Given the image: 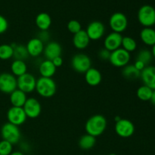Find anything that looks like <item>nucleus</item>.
I'll return each instance as SVG.
<instances>
[{
  "instance_id": "nucleus-9",
  "label": "nucleus",
  "mask_w": 155,
  "mask_h": 155,
  "mask_svg": "<svg viewBox=\"0 0 155 155\" xmlns=\"http://www.w3.org/2000/svg\"><path fill=\"white\" fill-rule=\"evenodd\" d=\"M114 130L118 136L127 139V138L131 137L134 134L135 126L130 120L121 118L119 121L115 124Z\"/></svg>"
},
{
  "instance_id": "nucleus-18",
  "label": "nucleus",
  "mask_w": 155,
  "mask_h": 155,
  "mask_svg": "<svg viewBox=\"0 0 155 155\" xmlns=\"http://www.w3.org/2000/svg\"><path fill=\"white\" fill-rule=\"evenodd\" d=\"M90 41L86 30H80L73 36V45L79 50L86 49L89 46Z\"/></svg>"
},
{
  "instance_id": "nucleus-36",
  "label": "nucleus",
  "mask_w": 155,
  "mask_h": 155,
  "mask_svg": "<svg viewBox=\"0 0 155 155\" xmlns=\"http://www.w3.org/2000/svg\"><path fill=\"white\" fill-rule=\"evenodd\" d=\"M110 55V51L105 49V48H103V49L100 50L99 52H98V58L102 61H109Z\"/></svg>"
},
{
  "instance_id": "nucleus-24",
  "label": "nucleus",
  "mask_w": 155,
  "mask_h": 155,
  "mask_svg": "<svg viewBox=\"0 0 155 155\" xmlns=\"http://www.w3.org/2000/svg\"><path fill=\"white\" fill-rule=\"evenodd\" d=\"M11 71L15 77H21L27 73V64L24 61L14 60L11 64Z\"/></svg>"
},
{
  "instance_id": "nucleus-40",
  "label": "nucleus",
  "mask_w": 155,
  "mask_h": 155,
  "mask_svg": "<svg viewBox=\"0 0 155 155\" xmlns=\"http://www.w3.org/2000/svg\"><path fill=\"white\" fill-rule=\"evenodd\" d=\"M10 155H24V154L22 152V151H12Z\"/></svg>"
},
{
  "instance_id": "nucleus-37",
  "label": "nucleus",
  "mask_w": 155,
  "mask_h": 155,
  "mask_svg": "<svg viewBox=\"0 0 155 155\" xmlns=\"http://www.w3.org/2000/svg\"><path fill=\"white\" fill-rule=\"evenodd\" d=\"M51 61H52L53 64L55 66L56 68H60V67H61L62 65H63V58H62L61 56H58V57H56L55 58L53 59Z\"/></svg>"
},
{
  "instance_id": "nucleus-29",
  "label": "nucleus",
  "mask_w": 155,
  "mask_h": 155,
  "mask_svg": "<svg viewBox=\"0 0 155 155\" xmlns=\"http://www.w3.org/2000/svg\"><path fill=\"white\" fill-rule=\"evenodd\" d=\"M121 47L128 52H133L137 48V42L130 36H123Z\"/></svg>"
},
{
  "instance_id": "nucleus-2",
  "label": "nucleus",
  "mask_w": 155,
  "mask_h": 155,
  "mask_svg": "<svg viewBox=\"0 0 155 155\" xmlns=\"http://www.w3.org/2000/svg\"><path fill=\"white\" fill-rule=\"evenodd\" d=\"M35 90L42 98H49L55 95L57 85L52 78L40 77L38 80H36Z\"/></svg>"
},
{
  "instance_id": "nucleus-38",
  "label": "nucleus",
  "mask_w": 155,
  "mask_h": 155,
  "mask_svg": "<svg viewBox=\"0 0 155 155\" xmlns=\"http://www.w3.org/2000/svg\"><path fill=\"white\" fill-rule=\"evenodd\" d=\"M133 65H134L135 68H136V69L138 70V71H140V72L142 71H143L144 68L146 67V65H145V64L143 63V62L141 61H139V60H136V61H135L134 64H133Z\"/></svg>"
},
{
  "instance_id": "nucleus-28",
  "label": "nucleus",
  "mask_w": 155,
  "mask_h": 155,
  "mask_svg": "<svg viewBox=\"0 0 155 155\" xmlns=\"http://www.w3.org/2000/svg\"><path fill=\"white\" fill-rule=\"evenodd\" d=\"M152 93V89L148 87V86H145V85L141 86L140 87L138 88L137 91H136V95H137L138 98L143 101H150Z\"/></svg>"
},
{
  "instance_id": "nucleus-10",
  "label": "nucleus",
  "mask_w": 155,
  "mask_h": 155,
  "mask_svg": "<svg viewBox=\"0 0 155 155\" xmlns=\"http://www.w3.org/2000/svg\"><path fill=\"white\" fill-rule=\"evenodd\" d=\"M17 89L16 77L12 73L5 72L0 74V92L10 95Z\"/></svg>"
},
{
  "instance_id": "nucleus-31",
  "label": "nucleus",
  "mask_w": 155,
  "mask_h": 155,
  "mask_svg": "<svg viewBox=\"0 0 155 155\" xmlns=\"http://www.w3.org/2000/svg\"><path fill=\"white\" fill-rule=\"evenodd\" d=\"M153 58L151 51L148 49H142L139 52L137 55V59L136 60L141 61L143 62L146 66H148V64L151 61Z\"/></svg>"
},
{
  "instance_id": "nucleus-16",
  "label": "nucleus",
  "mask_w": 155,
  "mask_h": 155,
  "mask_svg": "<svg viewBox=\"0 0 155 155\" xmlns=\"http://www.w3.org/2000/svg\"><path fill=\"white\" fill-rule=\"evenodd\" d=\"M62 53V47L58 42H48L44 47L43 54L45 58L47 60L52 61L56 57L61 56Z\"/></svg>"
},
{
  "instance_id": "nucleus-11",
  "label": "nucleus",
  "mask_w": 155,
  "mask_h": 155,
  "mask_svg": "<svg viewBox=\"0 0 155 155\" xmlns=\"http://www.w3.org/2000/svg\"><path fill=\"white\" fill-rule=\"evenodd\" d=\"M27 119V117L23 107L12 106L7 112L8 122L15 126H18V127L24 124Z\"/></svg>"
},
{
  "instance_id": "nucleus-15",
  "label": "nucleus",
  "mask_w": 155,
  "mask_h": 155,
  "mask_svg": "<svg viewBox=\"0 0 155 155\" xmlns=\"http://www.w3.org/2000/svg\"><path fill=\"white\" fill-rule=\"evenodd\" d=\"M44 47H45V45L43 42L37 37L32 38L28 41L26 45L29 55L33 58L39 57L41 54H42L44 51Z\"/></svg>"
},
{
  "instance_id": "nucleus-34",
  "label": "nucleus",
  "mask_w": 155,
  "mask_h": 155,
  "mask_svg": "<svg viewBox=\"0 0 155 155\" xmlns=\"http://www.w3.org/2000/svg\"><path fill=\"white\" fill-rule=\"evenodd\" d=\"M8 28V22L4 16L0 15V34L5 33Z\"/></svg>"
},
{
  "instance_id": "nucleus-17",
  "label": "nucleus",
  "mask_w": 155,
  "mask_h": 155,
  "mask_svg": "<svg viewBox=\"0 0 155 155\" xmlns=\"http://www.w3.org/2000/svg\"><path fill=\"white\" fill-rule=\"evenodd\" d=\"M141 79L144 85L155 90V66H146L141 71Z\"/></svg>"
},
{
  "instance_id": "nucleus-43",
  "label": "nucleus",
  "mask_w": 155,
  "mask_h": 155,
  "mask_svg": "<svg viewBox=\"0 0 155 155\" xmlns=\"http://www.w3.org/2000/svg\"><path fill=\"white\" fill-rule=\"evenodd\" d=\"M108 155H117L116 154H114V153H112V154H108Z\"/></svg>"
},
{
  "instance_id": "nucleus-25",
  "label": "nucleus",
  "mask_w": 155,
  "mask_h": 155,
  "mask_svg": "<svg viewBox=\"0 0 155 155\" xmlns=\"http://www.w3.org/2000/svg\"><path fill=\"white\" fill-rule=\"evenodd\" d=\"M11 45L14 50L13 58H15V60L25 61L30 56L27 48H26V45L17 43H12Z\"/></svg>"
},
{
  "instance_id": "nucleus-4",
  "label": "nucleus",
  "mask_w": 155,
  "mask_h": 155,
  "mask_svg": "<svg viewBox=\"0 0 155 155\" xmlns=\"http://www.w3.org/2000/svg\"><path fill=\"white\" fill-rule=\"evenodd\" d=\"M138 21L144 27H151L155 24V8L150 5H144L138 12Z\"/></svg>"
},
{
  "instance_id": "nucleus-3",
  "label": "nucleus",
  "mask_w": 155,
  "mask_h": 155,
  "mask_svg": "<svg viewBox=\"0 0 155 155\" xmlns=\"http://www.w3.org/2000/svg\"><path fill=\"white\" fill-rule=\"evenodd\" d=\"M1 136L2 140L10 142L12 145L18 143L21 137V133L19 127L10 123H5L1 128Z\"/></svg>"
},
{
  "instance_id": "nucleus-26",
  "label": "nucleus",
  "mask_w": 155,
  "mask_h": 155,
  "mask_svg": "<svg viewBox=\"0 0 155 155\" xmlns=\"http://www.w3.org/2000/svg\"><path fill=\"white\" fill-rule=\"evenodd\" d=\"M96 143V138L91 135H83L79 139V146L83 150H90L93 148Z\"/></svg>"
},
{
  "instance_id": "nucleus-20",
  "label": "nucleus",
  "mask_w": 155,
  "mask_h": 155,
  "mask_svg": "<svg viewBox=\"0 0 155 155\" xmlns=\"http://www.w3.org/2000/svg\"><path fill=\"white\" fill-rule=\"evenodd\" d=\"M56 70L57 68L53 64L52 61L47 59L41 62L39 66V72L42 77L51 78L55 74Z\"/></svg>"
},
{
  "instance_id": "nucleus-23",
  "label": "nucleus",
  "mask_w": 155,
  "mask_h": 155,
  "mask_svg": "<svg viewBox=\"0 0 155 155\" xmlns=\"http://www.w3.org/2000/svg\"><path fill=\"white\" fill-rule=\"evenodd\" d=\"M140 39L145 45L153 46L155 45V30L152 27H144L140 32Z\"/></svg>"
},
{
  "instance_id": "nucleus-5",
  "label": "nucleus",
  "mask_w": 155,
  "mask_h": 155,
  "mask_svg": "<svg viewBox=\"0 0 155 155\" xmlns=\"http://www.w3.org/2000/svg\"><path fill=\"white\" fill-rule=\"evenodd\" d=\"M91 58L86 54L79 53L75 54L71 59V67L76 72L79 74H85L90 68H92Z\"/></svg>"
},
{
  "instance_id": "nucleus-1",
  "label": "nucleus",
  "mask_w": 155,
  "mask_h": 155,
  "mask_svg": "<svg viewBox=\"0 0 155 155\" xmlns=\"http://www.w3.org/2000/svg\"><path fill=\"white\" fill-rule=\"evenodd\" d=\"M107 121L101 114H95L87 120L85 125L86 134L94 137H98L102 135L107 129Z\"/></svg>"
},
{
  "instance_id": "nucleus-39",
  "label": "nucleus",
  "mask_w": 155,
  "mask_h": 155,
  "mask_svg": "<svg viewBox=\"0 0 155 155\" xmlns=\"http://www.w3.org/2000/svg\"><path fill=\"white\" fill-rule=\"evenodd\" d=\"M151 102L154 105H155V90H153V93L152 95H151Z\"/></svg>"
},
{
  "instance_id": "nucleus-22",
  "label": "nucleus",
  "mask_w": 155,
  "mask_h": 155,
  "mask_svg": "<svg viewBox=\"0 0 155 155\" xmlns=\"http://www.w3.org/2000/svg\"><path fill=\"white\" fill-rule=\"evenodd\" d=\"M35 24L40 31L48 30L51 25V18L48 13L41 12L35 19Z\"/></svg>"
},
{
  "instance_id": "nucleus-19",
  "label": "nucleus",
  "mask_w": 155,
  "mask_h": 155,
  "mask_svg": "<svg viewBox=\"0 0 155 155\" xmlns=\"http://www.w3.org/2000/svg\"><path fill=\"white\" fill-rule=\"evenodd\" d=\"M85 80L90 86H97L102 81V75L100 71L94 68H90L85 73Z\"/></svg>"
},
{
  "instance_id": "nucleus-8",
  "label": "nucleus",
  "mask_w": 155,
  "mask_h": 155,
  "mask_svg": "<svg viewBox=\"0 0 155 155\" xmlns=\"http://www.w3.org/2000/svg\"><path fill=\"white\" fill-rule=\"evenodd\" d=\"M36 79L33 75L26 73L24 75L17 77V86L18 89L27 93H31L36 89Z\"/></svg>"
},
{
  "instance_id": "nucleus-6",
  "label": "nucleus",
  "mask_w": 155,
  "mask_h": 155,
  "mask_svg": "<svg viewBox=\"0 0 155 155\" xmlns=\"http://www.w3.org/2000/svg\"><path fill=\"white\" fill-rule=\"evenodd\" d=\"M109 26L112 32L122 33L128 27V19L122 12H115L110 16Z\"/></svg>"
},
{
  "instance_id": "nucleus-30",
  "label": "nucleus",
  "mask_w": 155,
  "mask_h": 155,
  "mask_svg": "<svg viewBox=\"0 0 155 155\" xmlns=\"http://www.w3.org/2000/svg\"><path fill=\"white\" fill-rule=\"evenodd\" d=\"M13 48L9 44H2L0 45V59L3 61L8 60L13 58Z\"/></svg>"
},
{
  "instance_id": "nucleus-32",
  "label": "nucleus",
  "mask_w": 155,
  "mask_h": 155,
  "mask_svg": "<svg viewBox=\"0 0 155 155\" xmlns=\"http://www.w3.org/2000/svg\"><path fill=\"white\" fill-rule=\"evenodd\" d=\"M13 151V145L5 140L0 142V155H10Z\"/></svg>"
},
{
  "instance_id": "nucleus-42",
  "label": "nucleus",
  "mask_w": 155,
  "mask_h": 155,
  "mask_svg": "<svg viewBox=\"0 0 155 155\" xmlns=\"http://www.w3.org/2000/svg\"><path fill=\"white\" fill-rule=\"evenodd\" d=\"M120 119H121V117H120V116H116V117H114V120L116 121V122H117V121H119Z\"/></svg>"
},
{
  "instance_id": "nucleus-13",
  "label": "nucleus",
  "mask_w": 155,
  "mask_h": 155,
  "mask_svg": "<svg viewBox=\"0 0 155 155\" xmlns=\"http://www.w3.org/2000/svg\"><path fill=\"white\" fill-rule=\"evenodd\" d=\"M24 112L27 118L36 119L42 112V106L40 102L35 98H29L26 101L25 104L23 106Z\"/></svg>"
},
{
  "instance_id": "nucleus-7",
  "label": "nucleus",
  "mask_w": 155,
  "mask_h": 155,
  "mask_svg": "<svg viewBox=\"0 0 155 155\" xmlns=\"http://www.w3.org/2000/svg\"><path fill=\"white\" fill-rule=\"evenodd\" d=\"M130 58V53L124 48H120L110 52L109 61L115 68H124L129 64Z\"/></svg>"
},
{
  "instance_id": "nucleus-12",
  "label": "nucleus",
  "mask_w": 155,
  "mask_h": 155,
  "mask_svg": "<svg viewBox=\"0 0 155 155\" xmlns=\"http://www.w3.org/2000/svg\"><path fill=\"white\" fill-rule=\"evenodd\" d=\"M86 32L90 40H99L105 33V27L101 21H94L89 23Z\"/></svg>"
},
{
  "instance_id": "nucleus-41",
  "label": "nucleus",
  "mask_w": 155,
  "mask_h": 155,
  "mask_svg": "<svg viewBox=\"0 0 155 155\" xmlns=\"http://www.w3.org/2000/svg\"><path fill=\"white\" fill-rule=\"evenodd\" d=\"M151 54H152V56L154 58H155V45L152 46V48H151Z\"/></svg>"
},
{
  "instance_id": "nucleus-33",
  "label": "nucleus",
  "mask_w": 155,
  "mask_h": 155,
  "mask_svg": "<svg viewBox=\"0 0 155 155\" xmlns=\"http://www.w3.org/2000/svg\"><path fill=\"white\" fill-rule=\"evenodd\" d=\"M68 30L70 33H73V34H76L78 32H80V30H82V26L81 24L77 20H71L68 23Z\"/></svg>"
},
{
  "instance_id": "nucleus-14",
  "label": "nucleus",
  "mask_w": 155,
  "mask_h": 155,
  "mask_svg": "<svg viewBox=\"0 0 155 155\" xmlns=\"http://www.w3.org/2000/svg\"><path fill=\"white\" fill-rule=\"evenodd\" d=\"M123 36L121 33L111 32L106 36L104 40V48L109 51H114L121 48Z\"/></svg>"
},
{
  "instance_id": "nucleus-35",
  "label": "nucleus",
  "mask_w": 155,
  "mask_h": 155,
  "mask_svg": "<svg viewBox=\"0 0 155 155\" xmlns=\"http://www.w3.org/2000/svg\"><path fill=\"white\" fill-rule=\"evenodd\" d=\"M41 41H42L43 43L47 42L48 43V40H49L50 35L49 33L48 32V30H43V31H40L38 34V37Z\"/></svg>"
},
{
  "instance_id": "nucleus-27",
  "label": "nucleus",
  "mask_w": 155,
  "mask_h": 155,
  "mask_svg": "<svg viewBox=\"0 0 155 155\" xmlns=\"http://www.w3.org/2000/svg\"><path fill=\"white\" fill-rule=\"evenodd\" d=\"M122 75L127 80H134L140 77L141 72L138 71L133 64H127L123 68Z\"/></svg>"
},
{
  "instance_id": "nucleus-21",
  "label": "nucleus",
  "mask_w": 155,
  "mask_h": 155,
  "mask_svg": "<svg viewBox=\"0 0 155 155\" xmlns=\"http://www.w3.org/2000/svg\"><path fill=\"white\" fill-rule=\"evenodd\" d=\"M10 102L13 107H23L27 99V94L20 89H15L10 94Z\"/></svg>"
}]
</instances>
